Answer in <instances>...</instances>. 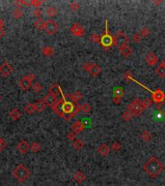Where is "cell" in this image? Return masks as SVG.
<instances>
[{
    "instance_id": "cell-17",
    "label": "cell",
    "mask_w": 165,
    "mask_h": 186,
    "mask_svg": "<svg viewBox=\"0 0 165 186\" xmlns=\"http://www.w3.org/2000/svg\"><path fill=\"white\" fill-rule=\"evenodd\" d=\"M17 150L21 152V153H26L27 151L29 150V145L25 141H21L20 143H17Z\"/></svg>"
},
{
    "instance_id": "cell-25",
    "label": "cell",
    "mask_w": 165,
    "mask_h": 186,
    "mask_svg": "<svg viewBox=\"0 0 165 186\" xmlns=\"http://www.w3.org/2000/svg\"><path fill=\"white\" fill-rule=\"evenodd\" d=\"M155 73H157L160 78H164L165 77V65H163L162 63L160 64L159 66L155 69Z\"/></svg>"
},
{
    "instance_id": "cell-14",
    "label": "cell",
    "mask_w": 165,
    "mask_h": 186,
    "mask_svg": "<svg viewBox=\"0 0 165 186\" xmlns=\"http://www.w3.org/2000/svg\"><path fill=\"white\" fill-rule=\"evenodd\" d=\"M145 60H146V62L150 65V66H154V65L157 64L158 58H157V56L154 53L151 52V53H149L148 54L146 55Z\"/></svg>"
},
{
    "instance_id": "cell-52",
    "label": "cell",
    "mask_w": 165,
    "mask_h": 186,
    "mask_svg": "<svg viewBox=\"0 0 165 186\" xmlns=\"http://www.w3.org/2000/svg\"><path fill=\"white\" fill-rule=\"evenodd\" d=\"M2 100V96L1 95H0V101H1Z\"/></svg>"
},
{
    "instance_id": "cell-4",
    "label": "cell",
    "mask_w": 165,
    "mask_h": 186,
    "mask_svg": "<svg viewBox=\"0 0 165 186\" xmlns=\"http://www.w3.org/2000/svg\"><path fill=\"white\" fill-rule=\"evenodd\" d=\"M99 43L104 50L110 49L112 46V45L114 44V37L110 34L108 31V21H106V23H105V31L102 34V36L100 37Z\"/></svg>"
},
{
    "instance_id": "cell-3",
    "label": "cell",
    "mask_w": 165,
    "mask_h": 186,
    "mask_svg": "<svg viewBox=\"0 0 165 186\" xmlns=\"http://www.w3.org/2000/svg\"><path fill=\"white\" fill-rule=\"evenodd\" d=\"M13 175L16 179H17L18 182H24V181L29 178L30 171L26 168L24 165H18L17 168L14 170Z\"/></svg>"
},
{
    "instance_id": "cell-51",
    "label": "cell",
    "mask_w": 165,
    "mask_h": 186,
    "mask_svg": "<svg viewBox=\"0 0 165 186\" xmlns=\"http://www.w3.org/2000/svg\"><path fill=\"white\" fill-rule=\"evenodd\" d=\"M161 63H162V64H163V65H165V58H164V59H163V61H162V62H161Z\"/></svg>"
},
{
    "instance_id": "cell-10",
    "label": "cell",
    "mask_w": 165,
    "mask_h": 186,
    "mask_svg": "<svg viewBox=\"0 0 165 186\" xmlns=\"http://www.w3.org/2000/svg\"><path fill=\"white\" fill-rule=\"evenodd\" d=\"M71 32L72 35H75L76 37H83L85 34L84 28L77 22L75 23V24H72V26L71 27Z\"/></svg>"
},
{
    "instance_id": "cell-1",
    "label": "cell",
    "mask_w": 165,
    "mask_h": 186,
    "mask_svg": "<svg viewBox=\"0 0 165 186\" xmlns=\"http://www.w3.org/2000/svg\"><path fill=\"white\" fill-rule=\"evenodd\" d=\"M59 116H61L66 120H71L75 117V115L78 113L80 110V106L77 103L70 99L69 94L64 95L62 99L58 100L57 104L52 109Z\"/></svg>"
},
{
    "instance_id": "cell-32",
    "label": "cell",
    "mask_w": 165,
    "mask_h": 186,
    "mask_svg": "<svg viewBox=\"0 0 165 186\" xmlns=\"http://www.w3.org/2000/svg\"><path fill=\"white\" fill-rule=\"evenodd\" d=\"M80 110L83 111L84 114H89L90 111H91V106L88 104V103H84L83 105H81L80 106Z\"/></svg>"
},
{
    "instance_id": "cell-43",
    "label": "cell",
    "mask_w": 165,
    "mask_h": 186,
    "mask_svg": "<svg viewBox=\"0 0 165 186\" xmlns=\"http://www.w3.org/2000/svg\"><path fill=\"white\" fill-rule=\"evenodd\" d=\"M141 40H142V37L140 34H134L132 36V41H133L134 43H140Z\"/></svg>"
},
{
    "instance_id": "cell-41",
    "label": "cell",
    "mask_w": 165,
    "mask_h": 186,
    "mask_svg": "<svg viewBox=\"0 0 165 186\" xmlns=\"http://www.w3.org/2000/svg\"><path fill=\"white\" fill-rule=\"evenodd\" d=\"M112 149L114 151H119L121 149V143H119V142H115V143H113V145H112Z\"/></svg>"
},
{
    "instance_id": "cell-38",
    "label": "cell",
    "mask_w": 165,
    "mask_h": 186,
    "mask_svg": "<svg viewBox=\"0 0 165 186\" xmlns=\"http://www.w3.org/2000/svg\"><path fill=\"white\" fill-rule=\"evenodd\" d=\"M140 35L141 37H148L150 35V30L147 28V27H143V28L141 29Z\"/></svg>"
},
{
    "instance_id": "cell-34",
    "label": "cell",
    "mask_w": 165,
    "mask_h": 186,
    "mask_svg": "<svg viewBox=\"0 0 165 186\" xmlns=\"http://www.w3.org/2000/svg\"><path fill=\"white\" fill-rule=\"evenodd\" d=\"M23 14H24L23 11H21L20 9L17 8V9H16V10L13 12L12 15H13V17L15 18H21L22 16H23Z\"/></svg>"
},
{
    "instance_id": "cell-31",
    "label": "cell",
    "mask_w": 165,
    "mask_h": 186,
    "mask_svg": "<svg viewBox=\"0 0 165 186\" xmlns=\"http://www.w3.org/2000/svg\"><path fill=\"white\" fill-rule=\"evenodd\" d=\"M72 145H73V146H75V149H80V148L84 146V143L82 142L81 140L76 139L75 142H72Z\"/></svg>"
},
{
    "instance_id": "cell-44",
    "label": "cell",
    "mask_w": 165,
    "mask_h": 186,
    "mask_svg": "<svg viewBox=\"0 0 165 186\" xmlns=\"http://www.w3.org/2000/svg\"><path fill=\"white\" fill-rule=\"evenodd\" d=\"M33 14H34V16H35L36 18H40V17L42 16V9H41V8H37V9H35L34 12H33Z\"/></svg>"
},
{
    "instance_id": "cell-30",
    "label": "cell",
    "mask_w": 165,
    "mask_h": 186,
    "mask_svg": "<svg viewBox=\"0 0 165 186\" xmlns=\"http://www.w3.org/2000/svg\"><path fill=\"white\" fill-rule=\"evenodd\" d=\"M157 111H159V113L165 117V100L162 101L161 103H159L158 105H157Z\"/></svg>"
},
{
    "instance_id": "cell-29",
    "label": "cell",
    "mask_w": 165,
    "mask_h": 186,
    "mask_svg": "<svg viewBox=\"0 0 165 186\" xmlns=\"http://www.w3.org/2000/svg\"><path fill=\"white\" fill-rule=\"evenodd\" d=\"M45 13H47V17H55L57 14V10L55 7H52V6H49L47 10H45Z\"/></svg>"
},
{
    "instance_id": "cell-15",
    "label": "cell",
    "mask_w": 165,
    "mask_h": 186,
    "mask_svg": "<svg viewBox=\"0 0 165 186\" xmlns=\"http://www.w3.org/2000/svg\"><path fill=\"white\" fill-rule=\"evenodd\" d=\"M49 93H51V94L55 95V96H64L63 92H62V88L61 86L58 85V83H53L51 85V86L49 87Z\"/></svg>"
},
{
    "instance_id": "cell-27",
    "label": "cell",
    "mask_w": 165,
    "mask_h": 186,
    "mask_svg": "<svg viewBox=\"0 0 165 186\" xmlns=\"http://www.w3.org/2000/svg\"><path fill=\"white\" fill-rule=\"evenodd\" d=\"M69 97H70L71 100H72L73 102L77 103V102H78V101L82 98V94H81L79 91H75L72 95H69Z\"/></svg>"
},
{
    "instance_id": "cell-39",
    "label": "cell",
    "mask_w": 165,
    "mask_h": 186,
    "mask_svg": "<svg viewBox=\"0 0 165 186\" xmlns=\"http://www.w3.org/2000/svg\"><path fill=\"white\" fill-rule=\"evenodd\" d=\"M114 94H115V96H118V97H123V95H124V90H123V88H121V87H117L116 89H115V91H114Z\"/></svg>"
},
{
    "instance_id": "cell-11",
    "label": "cell",
    "mask_w": 165,
    "mask_h": 186,
    "mask_svg": "<svg viewBox=\"0 0 165 186\" xmlns=\"http://www.w3.org/2000/svg\"><path fill=\"white\" fill-rule=\"evenodd\" d=\"M44 101L45 105L49 106L50 108H52V109L54 108L55 105H56V104H57V102H58L57 97L55 96V95H53V94H51V93H48V94L45 95Z\"/></svg>"
},
{
    "instance_id": "cell-5",
    "label": "cell",
    "mask_w": 165,
    "mask_h": 186,
    "mask_svg": "<svg viewBox=\"0 0 165 186\" xmlns=\"http://www.w3.org/2000/svg\"><path fill=\"white\" fill-rule=\"evenodd\" d=\"M127 110L131 111L133 116H139L144 111L143 105H142V101L139 100L138 98L133 99L130 104H128Z\"/></svg>"
},
{
    "instance_id": "cell-2",
    "label": "cell",
    "mask_w": 165,
    "mask_h": 186,
    "mask_svg": "<svg viewBox=\"0 0 165 186\" xmlns=\"http://www.w3.org/2000/svg\"><path fill=\"white\" fill-rule=\"evenodd\" d=\"M143 170L145 171V173L148 175L151 178H157V176L162 173L164 170V166L159 159L155 157H152L147 161L144 166Z\"/></svg>"
},
{
    "instance_id": "cell-26",
    "label": "cell",
    "mask_w": 165,
    "mask_h": 186,
    "mask_svg": "<svg viewBox=\"0 0 165 186\" xmlns=\"http://www.w3.org/2000/svg\"><path fill=\"white\" fill-rule=\"evenodd\" d=\"M141 139L143 140L144 142H149L152 140V134H151L148 130H145V131H143L141 134Z\"/></svg>"
},
{
    "instance_id": "cell-48",
    "label": "cell",
    "mask_w": 165,
    "mask_h": 186,
    "mask_svg": "<svg viewBox=\"0 0 165 186\" xmlns=\"http://www.w3.org/2000/svg\"><path fill=\"white\" fill-rule=\"evenodd\" d=\"M121 100H122L121 97H118V96H114L113 97V103L114 104H120Z\"/></svg>"
},
{
    "instance_id": "cell-50",
    "label": "cell",
    "mask_w": 165,
    "mask_h": 186,
    "mask_svg": "<svg viewBox=\"0 0 165 186\" xmlns=\"http://www.w3.org/2000/svg\"><path fill=\"white\" fill-rule=\"evenodd\" d=\"M3 34H4V31H3V29H2V28H0V38H1V37L3 36Z\"/></svg>"
},
{
    "instance_id": "cell-40",
    "label": "cell",
    "mask_w": 165,
    "mask_h": 186,
    "mask_svg": "<svg viewBox=\"0 0 165 186\" xmlns=\"http://www.w3.org/2000/svg\"><path fill=\"white\" fill-rule=\"evenodd\" d=\"M90 39H91V41H92V42H96V43H99V41H100V37H99V35H98V34L94 33V34H92V36L90 37Z\"/></svg>"
},
{
    "instance_id": "cell-37",
    "label": "cell",
    "mask_w": 165,
    "mask_h": 186,
    "mask_svg": "<svg viewBox=\"0 0 165 186\" xmlns=\"http://www.w3.org/2000/svg\"><path fill=\"white\" fill-rule=\"evenodd\" d=\"M34 23L37 27H39V28H44V25H45V22L42 20V18H38Z\"/></svg>"
},
{
    "instance_id": "cell-12",
    "label": "cell",
    "mask_w": 165,
    "mask_h": 186,
    "mask_svg": "<svg viewBox=\"0 0 165 186\" xmlns=\"http://www.w3.org/2000/svg\"><path fill=\"white\" fill-rule=\"evenodd\" d=\"M12 72H13V67L9 63L4 62L0 65V74H1L3 77L10 76Z\"/></svg>"
},
{
    "instance_id": "cell-24",
    "label": "cell",
    "mask_w": 165,
    "mask_h": 186,
    "mask_svg": "<svg viewBox=\"0 0 165 186\" xmlns=\"http://www.w3.org/2000/svg\"><path fill=\"white\" fill-rule=\"evenodd\" d=\"M24 111H25V113H26L27 114H34L35 111H36L34 104H30V103L26 104V105L24 106Z\"/></svg>"
},
{
    "instance_id": "cell-18",
    "label": "cell",
    "mask_w": 165,
    "mask_h": 186,
    "mask_svg": "<svg viewBox=\"0 0 165 186\" xmlns=\"http://www.w3.org/2000/svg\"><path fill=\"white\" fill-rule=\"evenodd\" d=\"M98 152H99L102 156L105 157V156H107V155L109 154L110 148L108 147L107 145H105V143H102V145H100V146L98 147Z\"/></svg>"
},
{
    "instance_id": "cell-13",
    "label": "cell",
    "mask_w": 165,
    "mask_h": 186,
    "mask_svg": "<svg viewBox=\"0 0 165 186\" xmlns=\"http://www.w3.org/2000/svg\"><path fill=\"white\" fill-rule=\"evenodd\" d=\"M85 129V124L82 121H75L71 126V130L72 133H75V135L79 134L80 132H82Z\"/></svg>"
},
{
    "instance_id": "cell-47",
    "label": "cell",
    "mask_w": 165,
    "mask_h": 186,
    "mask_svg": "<svg viewBox=\"0 0 165 186\" xmlns=\"http://www.w3.org/2000/svg\"><path fill=\"white\" fill-rule=\"evenodd\" d=\"M5 142H4L3 141V139L1 138V137H0V152H1L3 149H4V148H5Z\"/></svg>"
},
{
    "instance_id": "cell-49",
    "label": "cell",
    "mask_w": 165,
    "mask_h": 186,
    "mask_svg": "<svg viewBox=\"0 0 165 186\" xmlns=\"http://www.w3.org/2000/svg\"><path fill=\"white\" fill-rule=\"evenodd\" d=\"M3 26H4V21L0 18V28H2Z\"/></svg>"
},
{
    "instance_id": "cell-46",
    "label": "cell",
    "mask_w": 165,
    "mask_h": 186,
    "mask_svg": "<svg viewBox=\"0 0 165 186\" xmlns=\"http://www.w3.org/2000/svg\"><path fill=\"white\" fill-rule=\"evenodd\" d=\"M75 138H76V135H75V133H72V132L69 133V135H68V139L70 140V141H72V142H75V140H76Z\"/></svg>"
},
{
    "instance_id": "cell-20",
    "label": "cell",
    "mask_w": 165,
    "mask_h": 186,
    "mask_svg": "<svg viewBox=\"0 0 165 186\" xmlns=\"http://www.w3.org/2000/svg\"><path fill=\"white\" fill-rule=\"evenodd\" d=\"M35 106V110L36 111H38V113H41V111H43L45 108V103H44V101L42 100V99H39L38 101L36 102V103L34 104Z\"/></svg>"
},
{
    "instance_id": "cell-42",
    "label": "cell",
    "mask_w": 165,
    "mask_h": 186,
    "mask_svg": "<svg viewBox=\"0 0 165 186\" xmlns=\"http://www.w3.org/2000/svg\"><path fill=\"white\" fill-rule=\"evenodd\" d=\"M70 8H71V10L72 11H77L78 10V8H79V5H78V3L77 2H72L70 4Z\"/></svg>"
},
{
    "instance_id": "cell-22",
    "label": "cell",
    "mask_w": 165,
    "mask_h": 186,
    "mask_svg": "<svg viewBox=\"0 0 165 186\" xmlns=\"http://www.w3.org/2000/svg\"><path fill=\"white\" fill-rule=\"evenodd\" d=\"M120 52L123 54L124 57H130V55H131V53H132V50H131V49L128 46H123L122 49H120Z\"/></svg>"
},
{
    "instance_id": "cell-8",
    "label": "cell",
    "mask_w": 165,
    "mask_h": 186,
    "mask_svg": "<svg viewBox=\"0 0 165 186\" xmlns=\"http://www.w3.org/2000/svg\"><path fill=\"white\" fill-rule=\"evenodd\" d=\"M44 29L48 35H53L58 30V24L56 21L49 20L47 21H45V25L44 27Z\"/></svg>"
},
{
    "instance_id": "cell-45",
    "label": "cell",
    "mask_w": 165,
    "mask_h": 186,
    "mask_svg": "<svg viewBox=\"0 0 165 186\" xmlns=\"http://www.w3.org/2000/svg\"><path fill=\"white\" fill-rule=\"evenodd\" d=\"M43 3H44L43 1H32L30 4L31 5H33L35 7V9H37V8H40V6L42 5Z\"/></svg>"
},
{
    "instance_id": "cell-36",
    "label": "cell",
    "mask_w": 165,
    "mask_h": 186,
    "mask_svg": "<svg viewBox=\"0 0 165 186\" xmlns=\"http://www.w3.org/2000/svg\"><path fill=\"white\" fill-rule=\"evenodd\" d=\"M32 88H33V90L35 92H41V91H42V89H43V86L41 85V83L35 82V83L32 85Z\"/></svg>"
},
{
    "instance_id": "cell-33",
    "label": "cell",
    "mask_w": 165,
    "mask_h": 186,
    "mask_svg": "<svg viewBox=\"0 0 165 186\" xmlns=\"http://www.w3.org/2000/svg\"><path fill=\"white\" fill-rule=\"evenodd\" d=\"M152 104H153V100H152V99H150V98H146L143 102H142V105H143L144 110L149 109L150 107L152 106Z\"/></svg>"
},
{
    "instance_id": "cell-9",
    "label": "cell",
    "mask_w": 165,
    "mask_h": 186,
    "mask_svg": "<svg viewBox=\"0 0 165 186\" xmlns=\"http://www.w3.org/2000/svg\"><path fill=\"white\" fill-rule=\"evenodd\" d=\"M152 100L157 105H158L159 103H161L162 101L165 100V93L161 89H155L154 91H153Z\"/></svg>"
},
{
    "instance_id": "cell-19",
    "label": "cell",
    "mask_w": 165,
    "mask_h": 186,
    "mask_svg": "<svg viewBox=\"0 0 165 186\" xmlns=\"http://www.w3.org/2000/svg\"><path fill=\"white\" fill-rule=\"evenodd\" d=\"M73 178H75V180L76 181V182L82 183L86 179V175H85L84 173H82L81 171H77L76 173L75 174V175H73Z\"/></svg>"
},
{
    "instance_id": "cell-6",
    "label": "cell",
    "mask_w": 165,
    "mask_h": 186,
    "mask_svg": "<svg viewBox=\"0 0 165 186\" xmlns=\"http://www.w3.org/2000/svg\"><path fill=\"white\" fill-rule=\"evenodd\" d=\"M114 37V45H115L117 48L120 50L123 46H126L128 44V37L124 33L123 31H119L117 33L113 36Z\"/></svg>"
},
{
    "instance_id": "cell-7",
    "label": "cell",
    "mask_w": 165,
    "mask_h": 186,
    "mask_svg": "<svg viewBox=\"0 0 165 186\" xmlns=\"http://www.w3.org/2000/svg\"><path fill=\"white\" fill-rule=\"evenodd\" d=\"M34 79H35V76L33 74H29V75L22 78L21 80L18 82V85H20V87L22 90H28L32 86V82L34 81Z\"/></svg>"
},
{
    "instance_id": "cell-16",
    "label": "cell",
    "mask_w": 165,
    "mask_h": 186,
    "mask_svg": "<svg viewBox=\"0 0 165 186\" xmlns=\"http://www.w3.org/2000/svg\"><path fill=\"white\" fill-rule=\"evenodd\" d=\"M87 71H88L91 74L92 77H96V76H98L99 74L100 73V71H102V68H100L99 65L94 63V64H90L89 65V68H88Z\"/></svg>"
},
{
    "instance_id": "cell-28",
    "label": "cell",
    "mask_w": 165,
    "mask_h": 186,
    "mask_svg": "<svg viewBox=\"0 0 165 186\" xmlns=\"http://www.w3.org/2000/svg\"><path fill=\"white\" fill-rule=\"evenodd\" d=\"M132 116H133V114H132L131 111H128V110H126L122 114V118L124 120H126V121H130V120L132 118Z\"/></svg>"
},
{
    "instance_id": "cell-35",
    "label": "cell",
    "mask_w": 165,
    "mask_h": 186,
    "mask_svg": "<svg viewBox=\"0 0 165 186\" xmlns=\"http://www.w3.org/2000/svg\"><path fill=\"white\" fill-rule=\"evenodd\" d=\"M30 149L33 152H38L41 149V145L39 143H33L30 146Z\"/></svg>"
},
{
    "instance_id": "cell-21",
    "label": "cell",
    "mask_w": 165,
    "mask_h": 186,
    "mask_svg": "<svg viewBox=\"0 0 165 186\" xmlns=\"http://www.w3.org/2000/svg\"><path fill=\"white\" fill-rule=\"evenodd\" d=\"M9 116L13 119V120H17V119H20V116H21V114H20V111H18L17 109H14L10 111V114H9Z\"/></svg>"
},
{
    "instance_id": "cell-23",
    "label": "cell",
    "mask_w": 165,
    "mask_h": 186,
    "mask_svg": "<svg viewBox=\"0 0 165 186\" xmlns=\"http://www.w3.org/2000/svg\"><path fill=\"white\" fill-rule=\"evenodd\" d=\"M42 53L44 56H51V55L54 54V50L51 48V46H44V48H43Z\"/></svg>"
}]
</instances>
